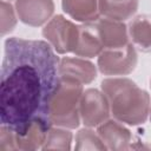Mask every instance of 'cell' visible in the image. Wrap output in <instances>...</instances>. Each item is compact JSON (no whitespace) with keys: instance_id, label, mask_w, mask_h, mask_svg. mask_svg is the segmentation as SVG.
<instances>
[{"instance_id":"17","label":"cell","mask_w":151,"mask_h":151,"mask_svg":"<svg viewBox=\"0 0 151 151\" xmlns=\"http://www.w3.org/2000/svg\"><path fill=\"white\" fill-rule=\"evenodd\" d=\"M76 140H84L86 142V144H84L79 150H84V149H106V146L104 145V143L101 144V139L100 137H98L97 134H94L93 131L84 129L80 130L76 137Z\"/></svg>"},{"instance_id":"7","label":"cell","mask_w":151,"mask_h":151,"mask_svg":"<svg viewBox=\"0 0 151 151\" xmlns=\"http://www.w3.org/2000/svg\"><path fill=\"white\" fill-rule=\"evenodd\" d=\"M15 9L19 19L29 26H40L46 22L54 11L52 0H17Z\"/></svg>"},{"instance_id":"14","label":"cell","mask_w":151,"mask_h":151,"mask_svg":"<svg viewBox=\"0 0 151 151\" xmlns=\"http://www.w3.org/2000/svg\"><path fill=\"white\" fill-rule=\"evenodd\" d=\"M63 9L71 18L90 22L99 18L98 0H63Z\"/></svg>"},{"instance_id":"15","label":"cell","mask_w":151,"mask_h":151,"mask_svg":"<svg viewBox=\"0 0 151 151\" xmlns=\"http://www.w3.org/2000/svg\"><path fill=\"white\" fill-rule=\"evenodd\" d=\"M72 139V133L60 129H52L50 127L47 132V137L45 140V145L41 147L46 149H70Z\"/></svg>"},{"instance_id":"1","label":"cell","mask_w":151,"mask_h":151,"mask_svg":"<svg viewBox=\"0 0 151 151\" xmlns=\"http://www.w3.org/2000/svg\"><path fill=\"white\" fill-rule=\"evenodd\" d=\"M59 58L42 40L8 38L1 66L0 123L24 134L35 122L50 126V104L59 81Z\"/></svg>"},{"instance_id":"18","label":"cell","mask_w":151,"mask_h":151,"mask_svg":"<svg viewBox=\"0 0 151 151\" xmlns=\"http://www.w3.org/2000/svg\"><path fill=\"white\" fill-rule=\"evenodd\" d=\"M150 87H151V79H150Z\"/></svg>"},{"instance_id":"10","label":"cell","mask_w":151,"mask_h":151,"mask_svg":"<svg viewBox=\"0 0 151 151\" xmlns=\"http://www.w3.org/2000/svg\"><path fill=\"white\" fill-rule=\"evenodd\" d=\"M59 76L77 79L81 84H90L97 77L92 63L80 58H63L59 63Z\"/></svg>"},{"instance_id":"6","label":"cell","mask_w":151,"mask_h":151,"mask_svg":"<svg viewBox=\"0 0 151 151\" xmlns=\"http://www.w3.org/2000/svg\"><path fill=\"white\" fill-rule=\"evenodd\" d=\"M79 113L86 126H98L103 124L110 113V105L106 96L96 88L86 90L80 98Z\"/></svg>"},{"instance_id":"11","label":"cell","mask_w":151,"mask_h":151,"mask_svg":"<svg viewBox=\"0 0 151 151\" xmlns=\"http://www.w3.org/2000/svg\"><path fill=\"white\" fill-rule=\"evenodd\" d=\"M131 44L140 52H151V15L142 14L133 18L127 27Z\"/></svg>"},{"instance_id":"2","label":"cell","mask_w":151,"mask_h":151,"mask_svg":"<svg viewBox=\"0 0 151 151\" xmlns=\"http://www.w3.org/2000/svg\"><path fill=\"white\" fill-rule=\"evenodd\" d=\"M112 116L129 125L145 123L150 111V97L127 78H111L101 81Z\"/></svg>"},{"instance_id":"3","label":"cell","mask_w":151,"mask_h":151,"mask_svg":"<svg viewBox=\"0 0 151 151\" xmlns=\"http://www.w3.org/2000/svg\"><path fill=\"white\" fill-rule=\"evenodd\" d=\"M83 84L70 77H59L50 104L51 125L74 129L79 125V105Z\"/></svg>"},{"instance_id":"5","label":"cell","mask_w":151,"mask_h":151,"mask_svg":"<svg viewBox=\"0 0 151 151\" xmlns=\"http://www.w3.org/2000/svg\"><path fill=\"white\" fill-rule=\"evenodd\" d=\"M137 65V53L132 44L118 48H104L98 55V68L105 76L131 73Z\"/></svg>"},{"instance_id":"16","label":"cell","mask_w":151,"mask_h":151,"mask_svg":"<svg viewBox=\"0 0 151 151\" xmlns=\"http://www.w3.org/2000/svg\"><path fill=\"white\" fill-rule=\"evenodd\" d=\"M15 22L17 19L12 5L1 0V34L5 35L7 32H11L15 26Z\"/></svg>"},{"instance_id":"12","label":"cell","mask_w":151,"mask_h":151,"mask_svg":"<svg viewBox=\"0 0 151 151\" xmlns=\"http://www.w3.org/2000/svg\"><path fill=\"white\" fill-rule=\"evenodd\" d=\"M98 136L103 143L107 144L109 149H127L132 139L130 131L114 120L104 122L98 127Z\"/></svg>"},{"instance_id":"13","label":"cell","mask_w":151,"mask_h":151,"mask_svg":"<svg viewBox=\"0 0 151 151\" xmlns=\"http://www.w3.org/2000/svg\"><path fill=\"white\" fill-rule=\"evenodd\" d=\"M98 7L103 17L123 21L136 13L138 0H98Z\"/></svg>"},{"instance_id":"9","label":"cell","mask_w":151,"mask_h":151,"mask_svg":"<svg viewBox=\"0 0 151 151\" xmlns=\"http://www.w3.org/2000/svg\"><path fill=\"white\" fill-rule=\"evenodd\" d=\"M104 50L103 44L100 41L99 34L93 21L85 22L79 26V39L77 47L74 50V54L77 57L93 58L100 54Z\"/></svg>"},{"instance_id":"8","label":"cell","mask_w":151,"mask_h":151,"mask_svg":"<svg viewBox=\"0 0 151 151\" xmlns=\"http://www.w3.org/2000/svg\"><path fill=\"white\" fill-rule=\"evenodd\" d=\"M104 48H118L129 44V33L126 26L113 19L98 18L93 21Z\"/></svg>"},{"instance_id":"4","label":"cell","mask_w":151,"mask_h":151,"mask_svg":"<svg viewBox=\"0 0 151 151\" xmlns=\"http://www.w3.org/2000/svg\"><path fill=\"white\" fill-rule=\"evenodd\" d=\"M42 35L58 53L74 52L79 39V26L66 20L63 15H55L44 27Z\"/></svg>"}]
</instances>
